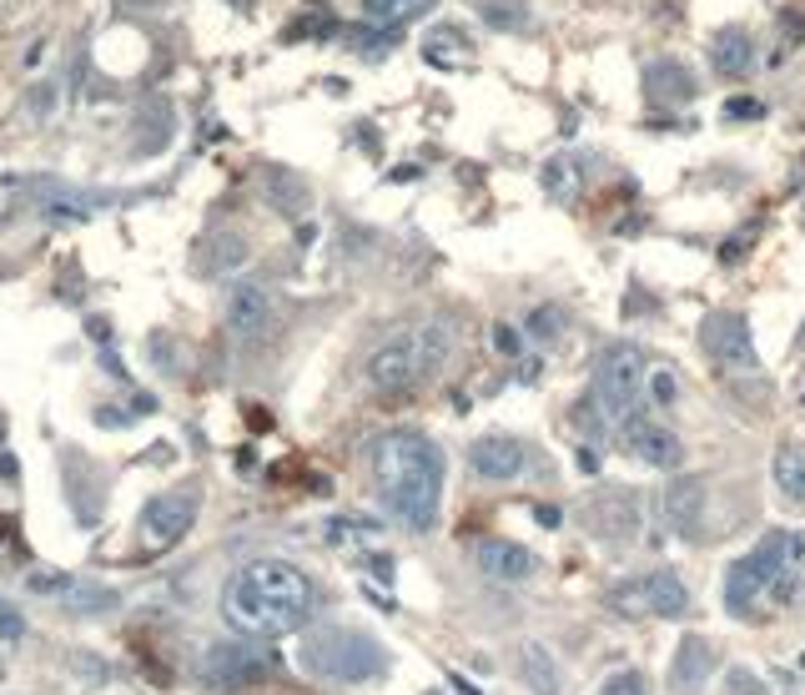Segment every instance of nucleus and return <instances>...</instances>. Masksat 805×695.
Wrapping results in <instances>:
<instances>
[{"mask_svg": "<svg viewBox=\"0 0 805 695\" xmlns=\"http://www.w3.org/2000/svg\"><path fill=\"white\" fill-rule=\"evenodd\" d=\"M725 695H765V681L746 665H735V671H725Z\"/></svg>", "mask_w": 805, "mask_h": 695, "instance_id": "26", "label": "nucleus"}, {"mask_svg": "<svg viewBox=\"0 0 805 695\" xmlns=\"http://www.w3.org/2000/svg\"><path fill=\"white\" fill-rule=\"evenodd\" d=\"M599 695H650V685H644L640 671H615L599 685Z\"/></svg>", "mask_w": 805, "mask_h": 695, "instance_id": "25", "label": "nucleus"}, {"mask_svg": "<svg viewBox=\"0 0 805 695\" xmlns=\"http://www.w3.org/2000/svg\"><path fill=\"white\" fill-rule=\"evenodd\" d=\"M519 675H523V685H533V695H564V675H559L554 655L539 640H523L519 646Z\"/></svg>", "mask_w": 805, "mask_h": 695, "instance_id": "17", "label": "nucleus"}, {"mask_svg": "<svg viewBox=\"0 0 805 695\" xmlns=\"http://www.w3.org/2000/svg\"><path fill=\"white\" fill-rule=\"evenodd\" d=\"M640 388H644V353L635 343H609L594 358V388L589 398L599 404V413L609 423H625L640 404Z\"/></svg>", "mask_w": 805, "mask_h": 695, "instance_id": "5", "label": "nucleus"}, {"mask_svg": "<svg viewBox=\"0 0 805 695\" xmlns=\"http://www.w3.org/2000/svg\"><path fill=\"white\" fill-rule=\"evenodd\" d=\"M664 519L685 534V540H695L699 519H705V479H675L670 489H664Z\"/></svg>", "mask_w": 805, "mask_h": 695, "instance_id": "15", "label": "nucleus"}, {"mask_svg": "<svg viewBox=\"0 0 805 695\" xmlns=\"http://www.w3.org/2000/svg\"><path fill=\"white\" fill-rule=\"evenodd\" d=\"M273 293L262 288V283H252V277H242V283H232V293H227V328L242 338V343H257V338L273 333Z\"/></svg>", "mask_w": 805, "mask_h": 695, "instance_id": "10", "label": "nucleus"}, {"mask_svg": "<svg viewBox=\"0 0 805 695\" xmlns=\"http://www.w3.org/2000/svg\"><path fill=\"white\" fill-rule=\"evenodd\" d=\"M494 348L498 353H519V333L514 328H494Z\"/></svg>", "mask_w": 805, "mask_h": 695, "instance_id": "29", "label": "nucleus"}, {"mask_svg": "<svg viewBox=\"0 0 805 695\" xmlns=\"http://www.w3.org/2000/svg\"><path fill=\"white\" fill-rule=\"evenodd\" d=\"M373 489L393 519L428 534L443 504V449L413 429L383 433L373 444Z\"/></svg>", "mask_w": 805, "mask_h": 695, "instance_id": "2", "label": "nucleus"}, {"mask_svg": "<svg viewBox=\"0 0 805 695\" xmlns=\"http://www.w3.org/2000/svg\"><path fill=\"white\" fill-rule=\"evenodd\" d=\"M449 41H453V46H468V36H463L459 25H443V31H433V46H449Z\"/></svg>", "mask_w": 805, "mask_h": 695, "instance_id": "30", "label": "nucleus"}, {"mask_svg": "<svg viewBox=\"0 0 805 695\" xmlns=\"http://www.w3.org/2000/svg\"><path fill=\"white\" fill-rule=\"evenodd\" d=\"M523 464H529V454H523L519 439H509V433H484L474 449H468V468H474L478 479H519Z\"/></svg>", "mask_w": 805, "mask_h": 695, "instance_id": "11", "label": "nucleus"}, {"mask_svg": "<svg viewBox=\"0 0 805 695\" xmlns=\"http://www.w3.org/2000/svg\"><path fill=\"white\" fill-rule=\"evenodd\" d=\"M238 263H247V242L238 232H222V238H212V252L201 257V273H227Z\"/></svg>", "mask_w": 805, "mask_h": 695, "instance_id": "22", "label": "nucleus"}, {"mask_svg": "<svg viewBox=\"0 0 805 695\" xmlns=\"http://www.w3.org/2000/svg\"><path fill=\"white\" fill-rule=\"evenodd\" d=\"M725 117H760V107H756V101H730Z\"/></svg>", "mask_w": 805, "mask_h": 695, "instance_id": "31", "label": "nucleus"}, {"mask_svg": "<svg viewBox=\"0 0 805 695\" xmlns=\"http://www.w3.org/2000/svg\"><path fill=\"white\" fill-rule=\"evenodd\" d=\"M449 348H453L449 323H428V328H413V333H398L367 358L363 378L373 394H402L408 384L439 373L443 363H449Z\"/></svg>", "mask_w": 805, "mask_h": 695, "instance_id": "3", "label": "nucleus"}, {"mask_svg": "<svg viewBox=\"0 0 805 695\" xmlns=\"http://www.w3.org/2000/svg\"><path fill=\"white\" fill-rule=\"evenodd\" d=\"M619 429H625V449L640 459V464H650V468H680V464H685V444H680V433L664 429V423H654L650 413H629Z\"/></svg>", "mask_w": 805, "mask_h": 695, "instance_id": "9", "label": "nucleus"}, {"mask_svg": "<svg viewBox=\"0 0 805 695\" xmlns=\"http://www.w3.org/2000/svg\"><path fill=\"white\" fill-rule=\"evenodd\" d=\"M267 671H273V660L252 646H212L201 655V675L212 685H242V681H257V675H267Z\"/></svg>", "mask_w": 805, "mask_h": 695, "instance_id": "12", "label": "nucleus"}, {"mask_svg": "<svg viewBox=\"0 0 805 695\" xmlns=\"http://www.w3.org/2000/svg\"><path fill=\"white\" fill-rule=\"evenodd\" d=\"M801 554H805L801 534H791V529H770L746 560H750V570L765 580L770 595H791V580H795V570H801Z\"/></svg>", "mask_w": 805, "mask_h": 695, "instance_id": "8", "label": "nucleus"}, {"mask_svg": "<svg viewBox=\"0 0 805 695\" xmlns=\"http://www.w3.org/2000/svg\"><path fill=\"white\" fill-rule=\"evenodd\" d=\"M191 525H197V494H191V489L156 494V499L142 509V540H146V550H172V544H181Z\"/></svg>", "mask_w": 805, "mask_h": 695, "instance_id": "7", "label": "nucleus"}, {"mask_svg": "<svg viewBox=\"0 0 805 695\" xmlns=\"http://www.w3.org/2000/svg\"><path fill=\"white\" fill-rule=\"evenodd\" d=\"M710 60L720 76H746L750 66H756V46H750L746 31H720V36L710 41Z\"/></svg>", "mask_w": 805, "mask_h": 695, "instance_id": "19", "label": "nucleus"}, {"mask_svg": "<svg viewBox=\"0 0 805 695\" xmlns=\"http://www.w3.org/2000/svg\"><path fill=\"white\" fill-rule=\"evenodd\" d=\"M710 671H715V646L710 640H699V636L680 640L675 665H670V685H675L680 695H690V691H699V685L710 681Z\"/></svg>", "mask_w": 805, "mask_h": 695, "instance_id": "14", "label": "nucleus"}, {"mask_svg": "<svg viewBox=\"0 0 805 695\" xmlns=\"http://www.w3.org/2000/svg\"><path fill=\"white\" fill-rule=\"evenodd\" d=\"M650 580V615H660V620H680V615H690V589L680 585L670 570H654Z\"/></svg>", "mask_w": 805, "mask_h": 695, "instance_id": "20", "label": "nucleus"}, {"mask_svg": "<svg viewBox=\"0 0 805 695\" xmlns=\"http://www.w3.org/2000/svg\"><path fill=\"white\" fill-rule=\"evenodd\" d=\"M312 605H318V585L308 580V570H297L293 560H277V554L247 560L222 585V620L242 640L293 636L312 620Z\"/></svg>", "mask_w": 805, "mask_h": 695, "instance_id": "1", "label": "nucleus"}, {"mask_svg": "<svg viewBox=\"0 0 805 695\" xmlns=\"http://www.w3.org/2000/svg\"><path fill=\"white\" fill-rule=\"evenodd\" d=\"M699 343L720 363L725 373H756L760 358H756V338H750V323L740 312H710L705 328H699Z\"/></svg>", "mask_w": 805, "mask_h": 695, "instance_id": "6", "label": "nucleus"}, {"mask_svg": "<svg viewBox=\"0 0 805 695\" xmlns=\"http://www.w3.org/2000/svg\"><path fill=\"white\" fill-rule=\"evenodd\" d=\"M644 81H650V97L664 101V107H685V101H695V91H699L695 71H690L685 60H654L650 71H644Z\"/></svg>", "mask_w": 805, "mask_h": 695, "instance_id": "16", "label": "nucleus"}, {"mask_svg": "<svg viewBox=\"0 0 805 695\" xmlns=\"http://www.w3.org/2000/svg\"><path fill=\"white\" fill-rule=\"evenodd\" d=\"M302 665H308L312 675H322V681L363 685V681L388 671V655H383V646L373 636H363V630H338V625H332V630L308 636Z\"/></svg>", "mask_w": 805, "mask_h": 695, "instance_id": "4", "label": "nucleus"}, {"mask_svg": "<svg viewBox=\"0 0 805 695\" xmlns=\"http://www.w3.org/2000/svg\"><path fill=\"white\" fill-rule=\"evenodd\" d=\"M474 564L488 580H498V585H523V580H533V570H539V560L514 540H478Z\"/></svg>", "mask_w": 805, "mask_h": 695, "instance_id": "13", "label": "nucleus"}, {"mask_svg": "<svg viewBox=\"0 0 805 695\" xmlns=\"http://www.w3.org/2000/svg\"><path fill=\"white\" fill-rule=\"evenodd\" d=\"M529 333H533V338H559V308L529 312Z\"/></svg>", "mask_w": 805, "mask_h": 695, "instance_id": "27", "label": "nucleus"}, {"mask_svg": "<svg viewBox=\"0 0 805 695\" xmlns=\"http://www.w3.org/2000/svg\"><path fill=\"white\" fill-rule=\"evenodd\" d=\"M367 15L383 25H398V21H418V15L433 11V0H363Z\"/></svg>", "mask_w": 805, "mask_h": 695, "instance_id": "23", "label": "nucleus"}, {"mask_svg": "<svg viewBox=\"0 0 805 695\" xmlns=\"http://www.w3.org/2000/svg\"><path fill=\"white\" fill-rule=\"evenodd\" d=\"M770 479L781 489L785 504H805V449L801 444H781L770 459Z\"/></svg>", "mask_w": 805, "mask_h": 695, "instance_id": "18", "label": "nucleus"}, {"mask_svg": "<svg viewBox=\"0 0 805 695\" xmlns=\"http://www.w3.org/2000/svg\"><path fill=\"white\" fill-rule=\"evenodd\" d=\"M609 610L625 615V620H644V615H650V580L635 575V580H625V585H615L609 589Z\"/></svg>", "mask_w": 805, "mask_h": 695, "instance_id": "21", "label": "nucleus"}, {"mask_svg": "<svg viewBox=\"0 0 805 695\" xmlns=\"http://www.w3.org/2000/svg\"><path fill=\"white\" fill-rule=\"evenodd\" d=\"M121 5H131V11H152V5H162V0H121Z\"/></svg>", "mask_w": 805, "mask_h": 695, "instance_id": "33", "label": "nucleus"}, {"mask_svg": "<svg viewBox=\"0 0 805 695\" xmlns=\"http://www.w3.org/2000/svg\"><path fill=\"white\" fill-rule=\"evenodd\" d=\"M367 570H373L378 580H393V560H388V554H378V560H367Z\"/></svg>", "mask_w": 805, "mask_h": 695, "instance_id": "32", "label": "nucleus"}, {"mask_svg": "<svg viewBox=\"0 0 805 695\" xmlns=\"http://www.w3.org/2000/svg\"><path fill=\"white\" fill-rule=\"evenodd\" d=\"M484 21L498 25V31H519L529 15L519 11V0H488V5H484Z\"/></svg>", "mask_w": 805, "mask_h": 695, "instance_id": "24", "label": "nucleus"}, {"mask_svg": "<svg viewBox=\"0 0 805 695\" xmlns=\"http://www.w3.org/2000/svg\"><path fill=\"white\" fill-rule=\"evenodd\" d=\"M650 394L660 398V404H670V398H675V378H670V368H654V378H650Z\"/></svg>", "mask_w": 805, "mask_h": 695, "instance_id": "28", "label": "nucleus"}]
</instances>
